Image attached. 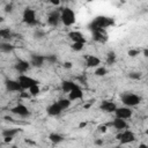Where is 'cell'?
Wrapping results in <instances>:
<instances>
[{
    "label": "cell",
    "mask_w": 148,
    "mask_h": 148,
    "mask_svg": "<svg viewBox=\"0 0 148 148\" xmlns=\"http://www.w3.org/2000/svg\"><path fill=\"white\" fill-rule=\"evenodd\" d=\"M62 109L60 108V105L58 104V102H53L52 104H50L46 109V112L49 116H52V117H56V116H59L61 113Z\"/></svg>",
    "instance_id": "cell-13"
},
{
    "label": "cell",
    "mask_w": 148,
    "mask_h": 148,
    "mask_svg": "<svg viewBox=\"0 0 148 148\" xmlns=\"http://www.w3.org/2000/svg\"><path fill=\"white\" fill-rule=\"evenodd\" d=\"M83 43H79V42H73L72 44H71V49L73 50V51H76V52H79V51H81L82 49H83Z\"/></svg>",
    "instance_id": "cell-29"
},
{
    "label": "cell",
    "mask_w": 148,
    "mask_h": 148,
    "mask_svg": "<svg viewBox=\"0 0 148 148\" xmlns=\"http://www.w3.org/2000/svg\"><path fill=\"white\" fill-rule=\"evenodd\" d=\"M15 46L8 42H0V52L2 53H10L13 52Z\"/></svg>",
    "instance_id": "cell-21"
},
{
    "label": "cell",
    "mask_w": 148,
    "mask_h": 148,
    "mask_svg": "<svg viewBox=\"0 0 148 148\" xmlns=\"http://www.w3.org/2000/svg\"><path fill=\"white\" fill-rule=\"evenodd\" d=\"M140 52H141V50H140V49H130V50H128V52H127V54H128L131 58H134V57L139 56V54H140Z\"/></svg>",
    "instance_id": "cell-30"
},
{
    "label": "cell",
    "mask_w": 148,
    "mask_h": 148,
    "mask_svg": "<svg viewBox=\"0 0 148 148\" xmlns=\"http://www.w3.org/2000/svg\"><path fill=\"white\" fill-rule=\"evenodd\" d=\"M10 112L13 113V114H16V116H20V117H28L29 114H30V111H29V109L24 105V104H16L15 106H13L12 109H10Z\"/></svg>",
    "instance_id": "cell-8"
},
{
    "label": "cell",
    "mask_w": 148,
    "mask_h": 148,
    "mask_svg": "<svg viewBox=\"0 0 148 148\" xmlns=\"http://www.w3.org/2000/svg\"><path fill=\"white\" fill-rule=\"evenodd\" d=\"M75 86H76V83H74L73 81H71V80H64L61 82V90L64 92H67L68 94Z\"/></svg>",
    "instance_id": "cell-20"
},
{
    "label": "cell",
    "mask_w": 148,
    "mask_h": 148,
    "mask_svg": "<svg viewBox=\"0 0 148 148\" xmlns=\"http://www.w3.org/2000/svg\"><path fill=\"white\" fill-rule=\"evenodd\" d=\"M86 126H87V123H86V121H84V123H80V124H79V127H80V128H83V127H86Z\"/></svg>",
    "instance_id": "cell-40"
},
{
    "label": "cell",
    "mask_w": 148,
    "mask_h": 148,
    "mask_svg": "<svg viewBox=\"0 0 148 148\" xmlns=\"http://www.w3.org/2000/svg\"><path fill=\"white\" fill-rule=\"evenodd\" d=\"M68 37L72 42H79V43H86V38L83 36V34L81 31H76V30H73L71 32H68Z\"/></svg>",
    "instance_id": "cell-16"
},
{
    "label": "cell",
    "mask_w": 148,
    "mask_h": 148,
    "mask_svg": "<svg viewBox=\"0 0 148 148\" xmlns=\"http://www.w3.org/2000/svg\"><path fill=\"white\" fill-rule=\"evenodd\" d=\"M99 108H101V110L104 111V112H114L117 105H116V103L112 102V101H103V102L101 103Z\"/></svg>",
    "instance_id": "cell-19"
},
{
    "label": "cell",
    "mask_w": 148,
    "mask_h": 148,
    "mask_svg": "<svg viewBox=\"0 0 148 148\" xmlns=\"http://www.w3.org/2000/svg\"><path fill=\"white\" fill-rule=\"evenodd\" d=\"M109 125H111V126H113L116 130H118V131H121V130H125L126 127H127V123H126V119H121V118H118V117H116Z\"/></svg>",
    "instance_id": "cell-18"
},
{
    "label": "cell",
    "mask_w": 148,
    "mask_h": 148,
    "mask_svg": "<svg viewBox=\"0 0 148 148\" xmlns=\"http://www.w3.org/2000/svg\"><path fill=\"white\" fill-rule=\"evenodd\" d=\"M49 140L52 142V143H60L61 141H64V136L59 133H51L49 135Z\"/></svg>",
    "instance_id": "cell-22"
},
{
    "label": "cell",
    "mask_w": 148,
    "mask_h": 148,
    "mask_svg": "<svg viewBox=\"0 0 148 148\" xmlns=\"http://www.w3.org/2000/svg\"><path fill=\"white\" fill-rule=\"evenodd\" d=\"M12 8H13V5H7V6L5 7V12L9 13V12H12Z\"/></svg>",
    "instance_id": "cell-37"
},
{
    "label": "cell",
    "mask_w": 148,
    "mask_h": 148,
    "mask_svg": "<svg viewBox=\"0 0 148 148\" xmlns=\"http://www.w3.org/2000/svg\"><path fill=\"white\" fill-rule=\"evenodd\" d=\"M30 65L34 67H42L45 62V56H40V54H32L30 58Z\"/></svg>",
    "instance_id": "cell-14"
},
{
    "label": "cell",
    "mask_w": 148,
    "mask_h": 148,
    "mask_svg": "<svg viewBox=\"0 0 148 148\" xmlns=\"http://www.w3.org/2000/svg\"><path fill=\"white\" fill-rule=\"evenodd\" d=\"M141 76H142V73H140V72H131V73H128V77L133 79V80H139V79H141Z\"/></svg>",
    "instance_id": "cell-31"
},
{
    "label": "cell",
    "mask_w": 148,
    "mask_h": 148,
    "mask_svg": "<svg viewBox=\"0 0 148 148\" xmlns=\"http://www.w3.org/2000/svg\"><path fill=\"white\" fill-rule=\"evenodd\" d=\"M91 32H92L94 40L98 43H105L108 40V35L105 32V29H96V30H92Z\"/></svg>",
    "instance_id": "cell-10"
},
{
    "label": "cell",
    "mask_w": 148,
    "mask_h": 148,
    "mask_svg": "<svg viewBox=\"0 0 148 148\" xmlns=\"http://www.w3.org/2000/svg\"><path fill=\"white\" fill-rule=\"evenodd\" d=\"M13 140V136H3V141L7 143V142H10Z\"/></svg>",
    "instance_id": "cell-38"
},
{
    "label": "cell",
    "mask_w": 148,
    "mask_h": 148,
    "mask_svg": "<svg viewBox=\"0 0 148 148\" xmlns=\"http://www.w3.org/2000/svg\"><path fill=\"white\" fill-rule=\"evenodd\" d=\"M49 1H50V3H52L53 6H59L61 0H49Z\"/></svg>",
    "instance_id": "cell-36"
},
{
    "label": "cell",
    "mask_w": 148,
    "mask_h": 148,
    "mask_svg": "<svg viewBox=\"0 0 148 148\" xmlns=\"http://www.w3.org/2000/svg\"><path fill=\"white\" fill-rule=\"evenodd\" d=\"M83 97V91L81 89V87L79 84H76L69 92H68V98L71 101H76V99H81Z\"/></svg>",
    "instance_id": "cell-11"
},
{
    "label": "cell",
    "mask_w": 148,
    "mask_h": 148,
    "mask_svg": "<svg viewBox=\"0 0 148 148\" xmlns=\"http://www.w3.org/2000/svg\"><path fill=\"white\" fill-rule=\"evenodd\" d=\"M45 61L49 62V64H56V62H57V57H56L54 54L45 56Z\"/></svg>",
    "instance_id": "cell-32"
},
{
    "label": "cell",
    "mask_w": 148,
    "mask_h": 148,
    "mask_svg": "<svg viewBox=\"0 0 148 148\" xmlns=\"http://www.w3.org/2000/svg\"><path fill=\"white\" fill-rule=\"evenodd\" d=\"M86 65L90 68L92 67H98L101 65V59L96 56H91V54H87L86 56Z\"/></svg>",
    "instance_id": "cell-17"
},
{
    "label": "cell",
    "mask_w": 148,
    "mask_h": 148,
    "mask_svg": "<svg viewBox=\"0 0 148 148\" xmlns=\"http://www.w3.org/2000/svg\"><path fill=\"white\" fill-rule=\"evenodd\" d=\"M87 1H88V2H90V1H92V0H87Z\"/></svg>",
    "instance_id": "cell-45"
},
{
    "label": "cell",
    "mask_w": 148,
    "mask_h": 148,
    "mask_svg": "<svg viewBox=\"0 0 148 148\" xmlns=\"http://www.w3.org/2000/svg\"><path fill=\"white\" fill-rule=\"evenodd\" d=\"M71 103H72V101H71L69 98H60V99L58 101V104L60 105V108H61L62 110L68 109V108L71 106Z\"/></svg>",
    "instance_id": "cell-25"
},
{
    "label": "cell",
    "mask_w": 148,
    "mask_h": 148,
    "mask_svg": "<svg viewBox=\"0 0 148 148\" xmlns=\"http://www.w3.org/2000/svg\"><path fill=\"white\" fill-rule=\"evenodd\" d=\"M108 74V69L104 67V66H98L96 67V71H95V75L96 76H104Z\"/></svg>",
    "instance_id": "cell-28"
},
{
    "label": "cell",
    "mask_w": 148,
    "mask_h": 148,
    "mask_svg": "<svg viewBox=\"0 0 148 148\" xmlns=\"http://www.w3.org/2000/svg\"><path fill=\"white\" fill-rule=\"evenodd\" d=\"M114 113H116V117H118V118L130 119L133 114V111L131 110L130 106H121V108H116Z\"/></svg>",
    "instance_id": "cell-9"
},
{
    "label": "cell",
    "mask_w": 148,
    "mask_h": 148,
    "mask_svg": "<svg viewBox=\"0 0 148 148\" xmlns=\"http://www.w3.org/2000/svg\"><path fill=\"white\" fill-rule=\"evenodd\" d=\"M116 138L120 141L121 145H127V143H131V142L135 141V134L130 130H121L117 134Z\"/></svg>",
    "instance_id": "cell-4"
},
{
    "label": "cell",
    "mask_w": 148,
    "mask_h": 148,
    "mask_svg": "<svg viewBox=\"0 0 148 148\" xmlns=\"http://www.w3.org/2000/svg\"><path fill=\"white\" fill-rule=\"evenodd\" d=\"M29 94L31 95V96H37V95H39V92H40V88H39V86H38V83L37 84H34V86H31L29 89Z\"/></svg>",
    "instance_id": "cell-27"
},
{
    "label": "cell",
    "mask_w": 148,
    "mask_h": 148,
    "mask_svg": "<svg viewBox=\"0 0 148 148\" xmlns=\"http://www.w3.org/2000/svg\"><path fill=\"white\" fill-rule=\"evenodd\" d=\"M121 102L126 106H135L141 102V97L133 92H125L121 95Z\"/></svg>",
    "instance_id": "cell-3"
},
{
    "label": "cell",
    "mask_w": 148,
    "mask_h": 148,
    "mask_svg": "<svg viewBox=\"0 0 148 148\" xmlns=\"http://www.w3.org/2000/svg\"><path fill=\"white\" fill-rule=\"evenodd\" d=\"M23 22L28 25H36L37 24V18H36V12L32 8H25L23 10V15H22Z\"/></svg>",
    "instance_id": "cell-5"
},
{
    "label": "cell",
    "mask_w": 148,
    "mask_h": 148,
    "mask_svg": "<svg viewBox=\"0 0 148 148\" xmlns=\"http://www.w3.org/2000/svg\"><path fill=\"white\" fill-rule=\"evenodd\" d=\"M112 24H113V18L106 17V16H97L89 24V29H90V31L96 30V29H105Z\"/></svg>",
    "instance_id": "cell-1"
},
{
    "label": "cell",
    "mask_w": 148,
    "mask_h": 148,
    "mask_svg": "<svg viewBox=\"0 0 148 148\" xmlns=\"http://www.w3.org/2000/svg\"><path fill=\"white\" fill-rule=\"evenodd\" d=\"M12 37V31L9 28H1L0 29V39H9Z\"/></svg>",
    "instance_id": "cell-23"
},
{
    "label": "cell",
    "mask_w": 148,
    "mask_h": 148,
    "mask_svg": "<svg viewBox=\"0 0 148 148\" xmlns=\"http://www.w3.org/2000/svg\"><path fill=\"white\" fill-rule=\"evenodd\" d=\"M35 36H36L37 38H42V37L44 36V32H36V34H35Z\"/></svg>",
    "instance_id": "cell-39"
},
{
    "label": "cell",
    "mask_w": 148,
    "mask_h": 148,
    "mask_svg": "<svg viewBox=\"0 0 148 148\" xmlns=\"http://www.w3.org/2000/svg\"><path fill=\"white\" fill-rule=\"evenodd\" d=\"M17 81H18V83H20V86H21V88H22L23 90H28L31 86L39 83V82H38L37 80H35L34 77L28 76V75H24V74H20L18 77H17Z\"/></svg>",
    "instance_id": "cell-6"
},
{
    "label": "cell",
    "mask_w": 148,
    "mask_h": 148,
    "mask_svg": "<svg viewBox=\"0 0 148 148\" xmlns=\"http://www.w3.org/2000/svg\"><path fill=\"white\" fill-rule=\"evenodd\" d=\"M60 21L66 25V27H71L75 23V13L72 8L69 7H65L60 10Z\"/></svg>",
    "instance_id": "cell-2"
},
{
    "label": "cell",
    "mask_w": 148,
    "mask_h": 148,
    "mask_svg": "<svg viewBox=\"0 0 148 148\" xmlns=\"http://www.w3.org/2000/svg\"><path fill=\"white\" fill-rule=\"evenodd\" d=\"M96 145H103V141H101V140H97V141H96Z\"/></svg>",
    "instance_id": "cell-42"
},
{
    "label": "cell",
    "mask_w": 148,
    "mask_h": 148,
    "mask_svg": "<svg viewBox=\"0 0 148 148\" xmlns=\"http://www.w3.org/2000/svg\"><path fill=\"white\" fill-rule=\"evenodd\" d=\"M5 88L7 91L9 92H15V91H18L21 92L23 89L21 88L20 83L17 80H13V79H6L5 80Z\"/></svg>",
    "instance_id": "cell-7"
},
{
    "label": "cell",
    "mask_w": 148,
    "mask_h": 148,
    "mask_svg": "<svg viewBox=\"0 0 148 148\" xmlns=\"http://www.w3.org/2000/svg\"><path fill=\"white\" fill-rule=\"evenodd\" d=\"M0 22H3V17L2 16H0Z\"/></svg>",
    "instance_id": "cell-44"
},
{
    "label": "cell",
    "mask_w": 148,
    "mask_h": 148,
    "mask_svg": "<svg viewBox=\"0 0 148 148\" xmlns=\"http://www.w3.org/2000/svg\"><path fill=\"white\" fill-rule=\"evenodd\" d=\"M116 60H117L116 53H114L113 51H110V52L108 53V56H106V64L111 66V65H113V64L116 62Z\"/></svg>",
    "instance_id": "cell-26"
},
{
    "label": "cell",
    "mask_w": 148,
    "mask_h": 148,
    "mask_svg": "<svg viewBox=\"0 0 148 148\" xmlns=\"http://www.w3.org/2000/svg\"><path fill=\"white\" fill-rule=\"evenodd\" d=\"M60 22V12L58 10H54L52 13H50L49 17H47V23L51 25V27H57Z\"/></svg>",
    "instance_id": "cell-15"
},
{
    "label": "cell",
    "mask_w": 148,
    "mask_h": 148,
    "mask_svg": "<svg viewBox=\"0 0 148 148\" xmlns=\"http://www.w3.org/2000/svg\"><path fill=\"white\" fill-rule=\"evenodd\" d=\"M21 130L20 128H8V130H3L2 131V136H15Z\"/></svg>",
    "instance_id": "cell-24"
},
{
    "label": "cell",
    "mask_w": 148,
    "mask_h": 148,
    "mask_svg": "<svg viewBox=\"0 0 148 148\" xmlns=\"http://www.w3.org/2000/svg\"><path fill=\"white\" fill-rule=\"evenodd\" d=\"M106 130H108L106 125H101V126H98V131H99L101 133H105V132H106Z\"/></svg>",
    "instance_id": "cell-35"
},
{
    "label": "cell",
    "mask_w": 148,
    "mask_h": 148,
    "mask_svg": "<svg viewBox=\"0 0 148 148\" xmlns=\"http://www.w3.org/2000/svg\"><path fill=\"white\" fill-rule=\"evenodd\" d=\"M140 147H141V148H146L147 146H146V145H140Z\"/></svg>",
    "instance_id": "cell-43"
},
{
    "label": "cell",
    "mask_w": 148,
    "mask_h": 148,
    "mask_svg": "<svg viewBox=\"0 0 148 148\" xmlns=\"http://www.w3.org/2000/svg\"><path fill=\"white\" fill-rule=\"evenodd\" d=\"M30 62L27 61V60H22L20 59L15 65H14V68L16 69V72H18L20 74H24L29 68H30Z\"/></svg>",
    "instance_id": "cell-12"
},
{
    "label": "cell",
    "mask_w": 148,
    "mask_h": 148,
    "mask_svg": "<svg viewBox=\"0 0 148 148\" xmlns=\"http://www.w3.org/2000/svg\"><path fill=\"white\" fill-rule=\"evenodd\" d=\"M143 56H145L146 58L148 57V49H147V47H146V49H143Z\"/></svg>",
    "instance_id": "cell-41"
},
{
    "label": "cell",
    "mask_w": 148,
    "mask_h": 148,
    "mask_svg": "<svg viewBox=\"0 0 148 148\" xmlns=\"http://www.w3.org/2000/svg\"><path fill=\"white\" fill-rule=\"evenodd\" d=\"M30 96H31V95H30L29 92H25L24 90L21 91V97H22V98H30Z\"/></svg>",
    "instance_id": "cell-34"
},
{
    "label": "cell",
    "mask_w": 148,
    "mask_h": 148,
    "mask_svg": "<svg viewBox=\"0 0 148 148\" xmlns=\"http://www.w3.org/2000/svg\"><path fill=\"white\" fill-rule=\"evenodd\" d=\"M62 67H64L65 69H71V68L73 67V64H72L71 61H65L64 65H62Z\"/></svg>",
    "instance_id": "cell-33"
}]
</instances>
